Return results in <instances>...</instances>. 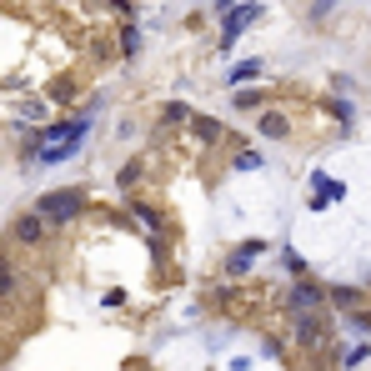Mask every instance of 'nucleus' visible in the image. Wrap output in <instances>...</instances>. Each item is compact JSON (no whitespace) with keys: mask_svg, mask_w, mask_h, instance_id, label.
Returning <instances> with one entry per match:
<instances>
[{"mask_svg":"<svg viewBox=\"0 0 371 371\" xmlns=\"http://www.w3.org/2000/svg\"><path fill=\"white\" fill-rule=\"evenodd\" d=\"M291 326H296V341L301 346H326L331 341V322H326L322 311H316V316H291Z\"/></svg>","mask_w":371,"mask_h":371,"instance_id":"f03ea898","label":"nucleus"},{"mask_svg":"<svg viewBox=\"0 0 371 371\" xmlns=\"http://www.w3.org/2000/svg\"><path fill=\"white\" fill-rule=\"evenodd\" d=\"M81 206H86V191H76V186H66V191H45L40 201H35V211H40V216L45 221H76L81 216Z\"/></svg>","mask_w":371,"mask_h":371,"instance_id":"f257e3e1","label":"nucleus"},{"mask_svg":"<svg viewBox=\"0 0 371 371\" xmlns=\"http://www.w3.org/2000/svg\"><path fill=\"white\" fill-rule=\"evenodd\" d=\"M256 256H261V241H251V246H241V251H236V256L226 261V276H241V271L251 266V261H256Z\"/></svg>","mask_w":371,"mask_h":371,"instance_id":"39448f33","label":"nucleus"},{"mask_svg":"<svg viewBox=\"0 0 371 371\" xmlns=\"http://www.w3.org/2000/svg\"><path fill=\"white\" fill-rule=\"evenodd\" d=\"M286 131H291V126H286V121H281L276 111H266V116H261V136H271V141H281Z\"/></svg>","mask_w":371,"mask_h":371,"instance_id":"423d86ee","label":"nucleus"},{"mask_svg":"<svg viewBox=\"0 0 371 371\" xmlns=\"http://www.w3.org/2000/svg\"><path fill=\"white\" fill-rule=\"evenodd\" d=\"M186 116H191V111H186L181 100H171V105H166V121H186Z\"/></svg>","mask_w":371,"mask_h":371,"instance_id":"4468645a","label":"nucleus"},{"mask_svg":"<svg viewBox=\"0 0 371 371\" xmlns=\"http://www.w3.org/2000/svg\"><path fill=\"white\" fill-rule=\"evenodd\" d=\"M236 105H241V111H256V105H261V90H236Z\"/></svg>","mask_w":371,"mask_h":371,"instance_id":"1a4fd4ad","label":"nucleus"},{"mask_svg":"<svg viewBox=\"0 0 371 371\" xmlns=\"http://www.w3.org/2000/svg\"><path fill=\"white\" fill-rule=\"evenodd\" d=\"M366 356H371V346H356V351H346V366H361Z\"/></svg>","mask_w":371,"mask_h":371,"instance_id":"dca6fc26","label":"nucleus"},{"mask_svg":"<svg viewBox=\"0 0 371 371\" xmlns=\"http://www.w3.org/2000/svg\"><path fill=\"white\" fill-rule=\"evenodd\" d=\"M336 6H341V0H316V6H311V20H322V16L336 11Z\"/></svg>","mask_w":371,"mask_h":371,"instance_id":"f8f14e48","label":"nucleus"},{"mask_svg":"<svg viewBox=\"0 0 371 371\" xmlns=\"http://www.w3.org/2000/svg\"><path fill=\"white\" fill-rule=\"evenodd\" d=\"M40 236H45V216H40V211H30V216L16 221V241H20V246H35Z\"/></svg>","mask_w":371,"mask_h":371,"instance_id":"7ed1b4c3","label":"nucleus"},{"mask_svg":"<svg viewBox=\"0 0 371 371\" xmlns=\"http://www.w3.org/2000/svg\"><path fill=\"white\" fill-rule=\"evenodd\" d=\"M256 71H261V61H241V66L231 71V86H241V81H251Z\"/></svg>","mask_w":371,"mask_h":371,"instance_id":"6e6552de","label":"nucleus"},{"mask_svg":"<svg viewBox=\"0 0 371 371\" xmlns=\"http://www.w3.org/2000/svg\"><path fill=\"white\" fill-rule=\"evenodd\" d=\"M251 20H256V6H246V11H231V16H226V35H221V45H231V40H236V35H241Z\"/></svg>","mask_w":371,"mask_h":371,"instance_id":"20e7f679","label":"nucleus"},{"mask_svg":"<svg viewBox=\"0 0 371 371\" xmlns=\"http://www.w3.org/2000/svg\"><path fill=\"white\" fill-rule=\"evenodd\" d=\"M331 301H336V306H351V301H356V291H351V286H336V291H331Z\"/></svg>","mask_w":371,"mask_h":371,"instance_id":"ddd939ff","label":"nucleus"},{"mask_svg":"<svg viewBox=\"0 0 371 371\" xmlns=\"http://www.w3.org/2000/svg\"><path fill=\"white\" fill-rule=\"evenodd\" d=\"M196 136L211 146V141H221V126H216V121H206V116H196Z\"/></svg>","mask_w":371,"mask_h":371,"instance_id":"0eeeda50","label":"nucleus"},{"mask_svg":"<svg viewBox=\"0 0 371 371\" xmlns=\"http://www.w3.org/2000/svg\"><path fill=\"white\" fill-rule=\"evenodd\" d=\"M331 116H336L341 126H351V121H356V116H351V105H346V100H331Z\"/></svg>","mask_w":371,"mask_h":371,"instance_id":"9b49d317","label":"nucleus"},{"mask_svg":"<svg viewBox=\"0 0 371 371\" xmlns=\"http://www.w3.org/2000/svg\"><path fill=\"white\" fill-rule=\"evenodd\" d=\"M216 11H231V0H216Z\"/></svg>","mask_w":371,"mask_h":371,"instance_id":"f3484780","label":"nucleus"},{"mask_svg":"<svg viewBox=\"0 0 371 371\" xmlns=\"http://www.w3.org/2000/svg\"><path fill=\"white\" fill-rule=\"evenodd\" d=\"M136 181H141V166H126V171H121V191H126V186H136Z\"/></svg>","mask_w":371,"mask_h":371,"instance_id":"2eb2a0df","label":"nucleus"},{"mask_svg":"<svg viewBox=\"0 0 371 371\" xmlns=\"http://www.w3.org/2000/svg\"><path fill=\"white\" fill-rule=\"evenodd\" d=\"M256 166H261L256 151H241V155H236V171H256Z\"/></svg>","mask_w":371,"mask_h":371,"instance_id":"9d476101","label":"nucleus"}]
</instances>
